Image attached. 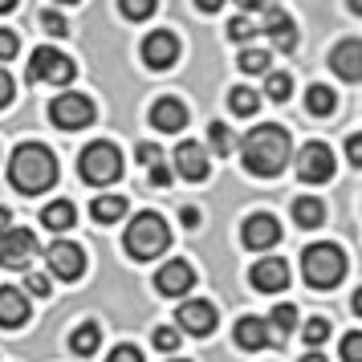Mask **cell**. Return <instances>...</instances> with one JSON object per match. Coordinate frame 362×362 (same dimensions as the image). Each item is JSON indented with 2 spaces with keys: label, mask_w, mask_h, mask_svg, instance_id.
I'll list each match as a JSON object with an SVG mask.
<instances>
[{
  "label": "cell",
  "mask_w": 362,
  "mask_h": 362,
  "mask_svg": "<svg viewBox=\"0 0 362 362\" xmlns=\"http://www.w3.org/2000/svg\"><path fill=\"white\" fill-rule=\"evenodd\" d=\"M159 159H163V155H159V147H155V143H143V147H139V163H159Z\"/></svg>",
  "instance_id": "44"
},
{
  "label": "cell",
  "mask_w": 362,
  "mask_h": 362,
  "mask_svg": "<svg viewBox=\"0 0 362 362\" xmlns=\"http://www.w3.org/2000/svg\"><path fill=\"white\" fill-rule=\"evenodd\" d=\"M17 4H21V0H0V13H13Z\"/></svg>",
  "instance_id": "49"
},
{
  "label": "cell",
  "mask_w": 362,
  "mask_h": 362,
  "mask_svg": "<svg viewBox=\"0 0 362 362\" xmlns=\"http://www.w3.org/2000/svg\"><path fill=\"white\" fill-rule=\"evenodd\" d=\"M350 13H362V0H350Z\"/></svg>",
  "instance_id": "51"
},
{
  "label": "cell",
  "mask_w": 362,
  "mask_h": 362,
  "mask_svg": "<svg viewBox=\"0 0 362 362\" xmlns=\"http://www.w3.org/2000/svg\"><path fill=\"white\" fill-rule=\"evenodd\" d=\"M175 329H180V334H192V338H208L216 329V305L204 301V297L183 301L180 313H175Z\"/></svg>",
  "instance_id": "10"
},
{
  "label": "cell",
  "mask_w": 362,
  "mask_h": 362,
  "mask_svg": "<svg viewBox=\"0 0 362 362\" xmlns=\"http://www.w3.org/2000/svg\"><path fill=\"white\" fill-rule=\"evenodd\" d=\"M236 4H240V8H248V13H252V8H269L273 0H236Z\"/></svg>",
  "instance_id": "46"
},
{
  "label": "cell",
  "mask_w": 362,
  "mask_h": 362,
  "mask_svg": "<svg viewBox=\"0 0 362 362\" xmlns=\"http://www.w3.org/2000/svg\"><path fill=\"white\" fill-rule=\"evenodd\" d=\"M301 338H305V346H322L329 338V322L326 317H310V322L301 326Z\"/></svg>",
  "instance_id": "32"
},
{
  "label": "cell",
  "mask_w": 362,
  "mask_h": 362,
  "mask_svg": "<svg viewBox=\"0 0 362 362\" xmlns=\"http://www.w3.org/2000/svg\"><path fill=\"white\" fill-rule=\"evenodd\" d=\"M257 33H261V29H257V25H252L248 17H236V21L228 25V37L236 41V45H248V41H252Z\"/></svg>",
  "instance_id": "34"
},
{
  "label": "cell",
  "mask_w": 362,
  "mask_h": 362,
  "mask_svg": "<svg viewBox=\"0 0 362 362\" xmlns=\"http://www.w3.org/2000/svg\"><path fill=\"white\" fill-rule=\"evenodd\" d=\"M264 94L273 102H285L293 94V82H289V74H264Z\"/></svg>",
  "instance_id": "29"
},
{
  "label": "cell",
  "mask_w": 362,
  "mask_h": 362,
  "mask_svg": "<svg viewBox=\"0 0 362 362\" xmlns=\"http://www.w3.org/2000/svg\"><path fill=\"white\" fill-rule=\"evenodd\" d=\"M171 159H175V171H180L183 180H192V183H204V180H208V171H212L208 151L199 147V143H180Z\"/></svg>",
  "instance_id": "17"
},
{
  "label": "cell",
  "mask_w": 362,
  "mask_h": 362,
  "mask_svg": "<svg viewBox=\"0 0 362 362\" xmlns=\"http://www.w3.org/2000/svg\"><path fill=\"white\" fill-rule=\"evenodd\" d=\"M53 4H78V0H53Z\"/></svg>",
  "instance_id": "52"
},
{
  "label": "cell",
  "mask_w": 362,
  "mask_h": 362,
  "mask_svg": "<svg viewBox=\"0 0 362 362\" xmlns=\"http://www.w3.org/2000/svg\"><path fill=\"white\" fill-rule=\"evenodd\" d=\"M143 62L151 69H171L180 62V41L175 33H167V29H155V33L143 37Z\"/></svg>",
  "instance_id": "12"
},
{
  "label": "cell",
  "mask_w": 362,
  "mask_h": 362,
  "mask_svg": "<svg viewBox=\"0 0 362 362\" xmlns=\"http://www.w3.org/2000/svg\"><path fill=\"white\" fill-rule=\"evenodd\" d=\"M151 127L163 134H180L187 127V106L180 98H159L151 106Z\"/></svg>",
  "instance_id": "18"
},
{
  "label": "cell",
  "mask_w": 362,
  "mask_h": 362,
  "mask_svg": "<svg viewBox=\"0 0 362 362\" xmlns=\"http://www.w3.org/2000/svg\"><path fill=\"white\" fill-rule=\"evenodd\" d=\"M171 175H175V171L167 163H151V183H155V187H171Z\"/></svg>",
  "instance_id": "41"
},
{
  "label": "cell",
  "mask_w": 362,
  "mask_h": 362,
  "mask_svg": "<svg viewBox=\"0 0 362 362\" xmlns=\"http://www.w3.org/2000/svg\"><path fill=\"white\" fill-rule=\"evenodd\" d=\"M289 134L273 127V122H264V127H252V131L240 139V163H245L248 175H257V180H273L281 175L285 167H289Z\"/></svg>",
  "instance_id": "1"
},
{
  "label": "cell",
  "mask_w": 362,
  "mask_h": 362,
  "mask_svg": "<svg viewBox=\"0 0 362 362\" xmlns=\"http://www.w3.org/2000/svg\"><path fill=\"white\" fill-rule=\"evenodd\" d=\"M37 257V236L29 228H8L0 236V264L4 269H29Z\"/></svg>",
  "instance_id": "11"
},
{
  "label": "cell",
  "mask_w": 362,
  "mask_h": 362,
  "mask_svg": "<svg viewBox=\"0 0 362 362\" xmlns=\"http://www.w3.org/2000/svg\"><path fill=\"white\" fill-rule=\"evenodd\" d=\"M13 90H17V86H13V78H8V69L0 66V110L13 102Z\"/></svg>",
  "instance_id": "42"
},
{
  "label": "cell",
  "mask_w": 362,
  "mask_h": 362,
  "mask_svg": "<svg viewBox=\"0 0 362 362\" xmlns=\"http://www.w3.org/2000/svg\"><path fill=\"white\" fill-rule=\"evenodd\" d=\"M155 346H159L163 354H175V350H180V329L175 326H159L155 329Z\"/></svg>",
  "instance_id": "36"
},
{
  "label": "cell",
  "mask_w": 362,
  "mask_h": 362,
  "mask_svg": "<svg viewBox=\"0 0 362 362\" xmlns=\"http://www.w3.org/2000/svg\"><path fill=\"white\" fill-rule=\"evenodd\" d=\"M192 285H196V269L187 261H167L163 269L155 273V289L163 297H183Z\"/></svg>",
  "instance_id": "15"
},
{
  "label": "cell",
  "mask_w": 362,
  "mask_h": 362,
  "mask_svg": "<svg viewBox=\"0 0 362 362\" xmlns=\"http://www.w3.org/2000/svg\"><path fill=\"white\" fill-rule=\"evenodd\" d=\"M98 346H102V326H98V322H82V326L69 334V350H74V354H82V358H90Z\"/></svg>",
  "instance_id": "23"
},
{
  "label": "cell",
  "mask_w": 362,
  "mask_h": 362,
  "mask_svg": "<svg viewBox=\"0 0 362 362\" xmlns=\"http://www.w3.org/2000/svg\"><path fill=\"white\" fill-rule=\"evenodd\" d=\"M236 66L245 69V74H269V53H261V49H245Z\"/></svg>",
  "instance_id": "33"
},
{
  "label": "cell",
  "mask_w": 362,
  "mask_h": 362,
  "mask_svg": "<svg viewBox=\"0 0 362 362\" xmlns=\"http://www.w3.org/2000/svg\"><path fill=\"white\" fill-rule=\"evenodd\" d=\"M13 57H17V33L0 29V62H13Z\"/></svg>",
  "instance_id": "40"
},
{
  "label": "cell",
  "mask_w": 362,
  "mask_h": 362,
  "mask_svg": "<svg viewBox=\"0 0 362 362\" xmlns=\"http://www.w3.org/2000/svg\"><path fill=\"white\" fill-rule=\"evenodd\" d=\"M122 245H127L134 261H155L171 245V228H167V220L159 212H139L134 224L127 228V236H122Z\"/></svg>",
  "instance_id": "3"
},
{
  "label": "cell",
  "mask_w": 362,
  "mask_h": 362,
  "mask_svg": "<svg viewBox=\"0 0 362 362\" xmlns=\"http://www.w3.org/2000/svg\"><path fill=\"white\" fill-rule=\"evenodd\" d=\"M301 277L310 289H334L346 277V252L338 245H310L301 252Z\"/></svg>",
  "instance_id": "4"
},
{
  "label": "cell",
  "mask_w": 362,
  "mask_h": 362,
  "mask_svg": "<svg viewBox=\"0 0 362 362\" xmlns=\"http://www.w3.org/2000/svg\"><path fill=\"white\" fill-rule=\"evenodd\" d=\"M342 362H362V334H346L342 338Z\"/></svg>",
  "instance_id": "38"
},
{
  "label": "cell",
  "mask_w": 362,
  "mask_h": 362,
  "mask_svg": "<svg viewBox=\"0 0 362 362\" xmlns=\"http://www.w3.org/2000/svg\"><path fill=\"white\" fill-rule=\"evenodd\" d=\"M334 175V155L326 143H305L297 151V180L301 183H326Z\"/></svg>",
  "instance_id": "9"
},
{
  "label": "cell",
  "mask_w": 362,
  "mask_h": 362,
  "mask_svg": "<svg viewBox=\"0 0 362 362\" xmlns=\"http://www.w3.org/2000/svg\"><path fill=\"white\" fill-rule=\"evenodd\" d=\"M25 322H29V301H25V293L13 289V285H4L0 289V329H21Z\"/></svg>",
  "instance_id": "20"
},
{
  "label": "cell",
  "mask_w": 362,
  "mask_h": 362,
  "mask_svg": "<svg viewBox=\"0 0 362 362\" xmlns=\"http://www.w3.org/2000/svg\"><path fill=\"white\" fill-rule=\"evenodd\" d=\"M41 29H45L49 37H66L69 33V21L62 17L57 8H45V13H41Z\"/></svg>",
  "instance_id": "35"
},
{
  "label": "cell",
  "mask_w": 362,
  "mask_h": 362,
  "mask_svg": "<svg viewBox=\"0 0 362 362\" xmlns=\"http://www.w3.org/2000/svg\"><path fill=\"white\" fill-rule=\"evenodd\" d=\"M248 281H252L257 293H281L289 285V264L281 261V257H261V261L252 264Z\"/></svg>",
  "instance_id": "14"
},
{
  "label": "cell",
  "mask_w": 362,
  "mask_h": 362,
  "mask_svg": "<svg viewBox=\"0 0 362 362\" xmlns=\"http://www.w3.org/2000/svg\"><path fill=\"white\" fill-rule=\"evenodd\" d=\"M264 326H269V338L281 342V338H289V334L297 329V310H293V305H277V310L269 313V322H264Z\"/></svg>",
  "instance_id": "25"
},
{
  "label": "cell",
  "mask_w": 362,
  "mask_h": 362,
  "mask_svg": "<svg viewBox=\"0 0 362 362\" xmlns=\"http://www.w3.org/2000/svg\"><path fill=\"white\" fill-rule=\"evenodd\" d=\"M329 66L338 69V78H346V82H358L362 78V41H342V45H334V53H329Z\"/></svg>",
  "instance_id": "19"
},
{
  "label": "cell",
  "mask_w": 362,
  "mask_h": 362,
  "mask_svg": "<svg viewBox=\"0 0 362 362\" xmlns=\"http://www.w3.org/2000/svg\"><path fill=\"white\" fill-rule=\"evenodd\" d=\"M301 362H326V354H317V350H313V354H301Z\"/></svg>",
  "instance_id": "50"
},
{
  "label": "cell",
  "mask_w": 362,
  "mask_h": 362,
  "mask_svg": "<svg viewBox=\"0 0 362 362\" xmlns=\"http://www.w3.org/2000/svg\"><path fill=\"white\" fill-rule=\"evenodd\" d=\"M122 212H127V199L122 196H98L90 204V216L98 224H115V220H122Z\"/></svg>",
  "instance_id": "26"
},
{
  "label": "cell",
  "mask_w": 362,
  "mask_h": 362,
  "mask_svg": "<svg viewBox=\"0 0 362 362\" xmlns=\"http://www.w3.org/2000/svg\"><path fill=\"white\" fill-rule=\"evenodd\" d=\"M74 74H78V66L69 62L62 49H53V45H41V49H33V57H29V82H49V86H66L74 82Z\"/></svg>",
  "instance_id": "6"
},
{
  "label": "cell",
  "mask_w": 362,
  "mask_h": 362,
  "mask_svg": "<svg viewBox=\"0 0 362 362\" xmlns=\"http://www.w3.org/2000/svg\"><path fill=\"white\" fill-rule=\"evenodd\" d=\"M305 106H310V115L326 118V115H334L338 98H334V90H329V86H310V90H305Z\"/></svg>",
  "instance_id": "27"
},
{
  "label": "cell",
  "mask_w": 362,
  "mask_h": 362,
  "mask_svg": "<svg viewBox=\"0 0 362 362\" xmlns=\"http://www.w3.org/2000/svg\"><path fill=\"white\" fill-rule=\"evenodd\" d=\"M106 362H143V350L139 346H131V342H118L110 354H106Z\"/></svg>",
  "instance_id": "37"
},
{
  "label": "cell",
  "mask_w": 362,
  "mask_h": 362,
  "mask_svg": "<svg viewBox=\"0 0 362 362\" xmlns=\"http://www.w3.org/2000/svg\"><path fill=\"white\" fill-rule=\"evenodd\" d=\"M78 171H82V180L90 183V187H106V183H115L118 175H122V151H118L115 143L98 139V143H90V147L82 151Z\"/></svg>",
  "instance_id": "5"
},
{
  "label": "cell",
  "mask_w": 362,
  "mask_h": 362,
  "mask_svg": "<svg viewBox=\"0 0 362 362\" xmlns=\"http://www.w3.org/2000/svg\"><path fill=\"white\" fill-rule=\"evenodd\" d=\"M228 106H232V115L248 118V115H257V106H261V94H257L252 86H236V90L228 94Z\"/></svg>",
  "instance_id": "28"
},
{
  "label": "cell",
  "mask_w": 362,
  "mask_h": 362,
  "mask_svg": "<svg viewBox=\"0 0 362 362\" xmlns=\"http://www.w3.org/2000/svg\"><path fill=\"white\" fill-rule=\"evenodd\" d=\"M167 362H187V358H167Z\"/></svg>",
  "instance_id": "53"
},
{
  "label": "cell",
  "mask_w": 362,
  "mask_h": 362,
  "mask_svg": "<svg viewBox=\"0 0 362 362\" xmlns=\"http://www.w3.org/2000/svg\"><path fill=\"white\" fill-rule=\"evenodd\" d=\"M25 289H29L33 297H49L53 293L49 289V273H29V277H25Z\"/></svg>",
  "instance_id": "39"
},
{
  "label": "cell",
  "mask_w": 362,
  "mask_h": 362,
  "mask_svg": "<svg viewBox=\"0 0 362 362\" xmlns=\"http://www.w3.org/2000/svg\"><path fill=\"white\" fill-rule=\"evenodd\" d=\"M118 8H122L127 21H147L151 13L159 8V0H118Z\"/></svg>",
  "instance_id": "30"
},
{
  "label": "cell",
  "mask_w": 362,
  "mask_h": 362,
  "mask_svg": "<svg viewBox=\"0 0 362 362\" xmlns=\"http://www.w3.org/2000/svg\"><path fill=\"white\" fill-rule=\"evenodd\" d=\"M45 261H49V273L62 281H78L86 273V252L82 245H74V240H53L45 248Z\"/></svg>",
  "instance_id": "8"
},
{
  "label": "cell",
  "mask_w": 362,
  "mask_h": 362,
  "mask_svg": "<svg viewBox=\"0 0 362 362\" xmlns=\"http://www.w3.org/2000/svg\"><path fill=\"white\" fill-rule=\"evenodd\" d=\"M49 122L62 127V131H82L94 122V102L86 94H57L49 102Z\"/></svg>",
  "instance_id": "7"
},
{
  "label": "cell",
  "mask_w": 362,
  "mask_h": 362,
  "mask_svg": "<svg viewBox=\"0 0 362 362\" xmlns=\"http://www.w3.org/2000/svg\"><path fill=\"white\" fill-rule=\"evenodd\" d=\"M183 224H187V228H196V224H199V212H196V208H183Z\"/></svg>",
  "instance_id": "45"
},
{
  "label": "cell",
  "mask_w": 362,
  "mask_h": 362,
  "mask_svg": "<svg viewBox=\"0 0 362 362\" xmlns=\"http://www.w3.org/2000/svg\"><path fill=\"white\" fill-rule=\"evenodd\" d=\"M208 139H212L216 155H232V147H236V139H232V131L224 122H212V127H208Z\"/></svg>",
  "instance_id": "31"
},
{
  "label": "cell",
  "mask_w": 362,
  "mask_h": 362,
  "mask_svg": "<svg viewBox=\"0 0 362 362\" xmlns=\"http://www.w3.org/2000/svg\"><path fill=\"white\" fill-rule=\"evenodd\" d=\"M8 228H13V212H8V208H0V236H4Z\"/></svg>",
  "instance_id": "47"
},
{
  "label": "cell",
  "mask_w": 362,
  "mask_h": 362,
  "mask_svg": "<svg viewBox=\"0 0 362 362\" xmlns=\"http://www.w3.org/2000/svg\"><path fill=\"white\" fill-rule=\"evenodd\" d=\"M74 220H78V208L69 199H53V204H45V212H41V224L49 232H69Z\"/></svg>",
  "instance_id": "22"
},
{
  "label": "cell",
  "mask_w": 362,
  "mask_h": 362,
  "mask_svg": "<svg viewBox=\"0 0 362 362\" xmlns=\"http://www.w3.org/2000/svg\"><path fill=\"white\" fill-rule=\"evenodd\" d=\"M293 220H297V228H317V224L326 220V208H322V199H313V196L293 199Z\"/></svg>",
  "instance_id": "24"
},
{
  "label": "cell",
  "mask_w": 362,
  "mask_h": 362,
  "mask_svg": "<svg viewBox=\"0 0 362 362\" xmlns=\"http://www.w3.org/2000/svg\"><path fill=\"white\" fill-rule=\"evenodd\" d=\"M240 240H245V248H252V252H264V248H273L281 240V224L269 212H252L245 220V228H240Z\"/></svg>",
  "instance_id": "13"
},
{
  "label": "cell",
  "mask_w": 362,
  "mask_h": 362,
  "mask_svg": "<svg viewBox=\"0 0 362 362\" xmlns=\"http://www.w3.org/2000/svg\"><path fill=\"white\" fill-rule=\"evenodd\" d=\"M264 37L277 45L281 53H293L297 49V29H293V21H289V13L285 8H277V4H269L264 8Z\"/></svg>",
  "instance_id": "16"
},
{
  "label": "cell",
  "mask_w": 362,
  "mask_h": 362,
  "mask_svg": "<svg viewBox=\"0 0 362 362\" xmlns=\"http://www.w3.org/2000/svg\"><path fill=\"white\" fill-rule=\"evenodd\" d=\"M346 155H350L354 167H362V134H350V139H346Z\"/></svg>",
  "instance_id": "43"
},
{
  "label": "cell",
  "mask_w": 362,
  "mask_h": 362,
  "mask_svg": "<svg viewBox=\"0 0 362 362\" xmlns=\"http://www.w3.org/2000/svg\"><path fill=\"white\" fill-rule=\"evenodd\" d=\"M220 4H224V0H196V8H204V13H216Z\"/></svg>",
  "instance_id": "48"
},
{
  "label": "cell",
  "mask_w": 362,
  "mask_h": 362,
  "mask_svg": "<svg viewBox=\"0 0 362 362\" xmlns=\"http://www.w3.org/2000/svg\"><path fill=\"white\" fill-rule=\"evenodd\" d=\"M269 342H273V338H269L264 317H240V322H236V346H240V350H264Z\"/></svg>",
  "instance_id": "21"
},
{
  "label": "cell",
  "mask_w": 362,
  "mask_h": 362,
  "mask_svg": "<svg viewBox=\"0 0 362 362\" xmlns=\"http://www.w3.org/2000/svg\"><path fill=\"white\" fill-rule=\"evenodd\" d=\"M8 180L17 192L25 196H37V192H45L53 187L57 180V159H53V151L45 143H21L13 151V159H8Z\"/></svg>",
  "instance_id": "2"
}]
</instances>
